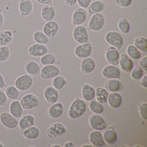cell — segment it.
I'll return each instance as SVG.
<instances>
[{
	"label": "cell",
	"mask_w": 147,
	"mask_h": 147,
	"mask_svg": "<svg viewBox=\"0 0 147 147\" xmlns=\"http://www.w3.org/2000/svg\"><path fill=\"white\" fill-rule=\"evenodd\" d=\"M86 110V102L81 99H77L73 101L68 110L69 117L72 119H75L82 116Z\"/></svg>",
	"instance_id": "1"
},
{
	"label": "cell",
	"mask_w": 147,
	"mask_h": 147,
	"mask_svg": "<svg viewBox=\"0 0 147 147\" xmlns=\"http://www.w3.org/2000/svg\"><path fill=\"white\" fill-rule=\"evenodd\" d=\"M106 42L111 46L119 50L123 44V39L121 34L116 31H110L106 34Z\"/></svg>",
	"instance_id": "2"
},
{
	"label": "cell",
	"mask_w": 147,
	"mask_h": 147,
	"mask_svg": "<svg viewBox=\"0 0 147 147\" xmlns=\"http://www.w3.org/2000/svg\"><path fill=\"white\" fill-rule=\"evenodd\" d=\"M105 24V18L100 13L93 14L89 21L88 29L92 31L97 32L103 28Z\"/></svg>",
	"instance_id": "3"
},
{
	"label": "cell",
	"mask_w": 147,
	"mask_h": 147,
	"mask_svg": "<svg viewBox=\"0 0 147 147\" xmlns=\"http://www.w3.org/2000/svg\"><path fill=\"white\" fill-rule=\"evenodd\" d=\"M73 36L75 41L80 44L88 42V33L86 28L84 26L79 25L76 26L74 29Z\"/></svg>",
	"instance_id": "4"
},
{
	"label": "cell",
	"mask_w": 147,
	"mask_h": 147,
	"mask_svg": "<svg viewBox=\"0 0 147 147\" xmlns=\"http://www.w3.org/2000/svg\"><path fill=\"white\" fill-rule=\"evenodd\" d=\"M20 103L23 109L31 110L38 106L40 104V101L36 96L30 94L23 97Z\"/></svg>",
	"instance_id": "5"
},
{
	"label": "cell",
	"mask_w": 147,
	"mask_h": 147,
	"mask_svg": "<svg viewBox=\"0 0 147 147\" xmlns=\"http://www.w3.org/2000/svg\"><path fill=\"white\" fill-rule=\"evenodd\" d=\"M33 84L32 77L30 75L26 74L20 76L15 81V85L18 90L26 91L30 89Z\"/></svg>",
	"instance_id": "6"
},
{
	"label": "cell",
	"mask_w": 147,
	"mask_h": 147,
	"mask_svg": "<svg viewBox=\"0 0 147 147\" xmlns=\"http://www.w3.org/2000/svg\"><path fill=\"white\" fill-rule=\"evenodd\" d=\"M89 124L95 130H102L107 127V124L103 117L99 114H94L90 116Z\"/></svg>",
	"instance_id": "7"
},
{
	"label": "cell",
	"mask_w": 147,
	"mask_h": 147,
	"mask_svg": "<svg viewBox=\"0 0 147 147\" xmlns=\"http://www.w3.org/2000/svg\"><path fill=\"white\" fill-rule=\"evenodd\" d=\"M0 121L4 126L8 129H14L19 124L18 119L7 112L1 114Z\"/></svg>",
	"instance_id": "8"
},
{
	"label": "cell",
	"mask_w": 147,
	"mask_h": 147,
	"mask_svg": "<svg viewBox=\"0 0 147 147\" xmlns=\"http://www.w3.org/2000/svg\"><path fill=\"white\" fill-rule=\"evenodd\" d=\"M60 69L55 65H46L41 70V76L43 80L52 79L59 75Z\"/></svg>",
	"instance_id": "9"
},
{
	"label": "cell",
	"mask_w": 147,
	"mask_h": 147,
	"mask_svg": "<svg viewBox=\"0 0 147 147\" xmlns=\"http://www.w3.org/2000/svg\"><path fill=\"white\" fill-rule=\"evenodd\" d=\"M66 131V127L62 124L55 123L48 129L47 131V136L50 138H56L64 134Z\"/></svg>",
	"instance_id": "10"
},
{
	"label": "cell",
	"mask_w": 147,
	"mask_h": 147,
	"mask_svg": "<svg viewBox=\"0 0 147 147\" xmlns=\"http://www.w3.org/2000/svg\"><path fill=\"white\" fill-rule=\"evenodd\" d=\"M28 52L30 55L33 57H40L48 54L49 50L45 45L35 44L29 48Z\"/></svg>",
	"instance_id": "11"
},
{
	"label": "cell",
	"mask_w": 147,
	"mask_h": 147,
	"mask_svg": "<svg viewBox=\"0 0 147 147\" xmlns=\"http://www.w3.org/2000/svg\"><path fill=\"white\" fill-rule=\"evenodd\" d=\"M119 57V53L115 47L110 46L107 49L105 52L106 59L111 65L114 66L118 65Z\"/></svg>",
	"instance_id": "12"
},
{
	"label": "cell",
	"mask_w": 147,
	"mask_h": 147,
	"mask_svg": "<svg viewBox=\"0 0 147 147\" xmlns=\"http://www.w3.org/2000/svg\"><path fill=\"white\" fill-rule=\"evenodd\" d=\"M92 52V46L88 42L78 45L75 49V54L76 56L82 59L88 57Z\"/></svg>",
	"instance_id": "13"
},
{
	"label": "cell",
	"mask_w": 147,
	"mask_h": 147,
	"mask_svg": "<svg viewBox=\"0 0 147 147\" xmlns=\"http://www.w3.org/2000/svg\"><path fill=\"white\" fill-rule=\"evenodd\" d=\"M119 64L121 70L126 73H130L134 66L132 59L126 53L120 56Z\"/></svg>",
	"instance_id": "14"
},
{
	"label": "cell",
	"mask_w": 147,
	"mask_h": 147,
	"mask_svg": "<svg viewBox=\"0 0 147 147\" xmlns=\"http://www.w3.org/2000/svg\"><path fill=\"white\" fill-rule=\"evenodd\" d=\"M102 74L105 78L107 79H119L120 76L118 68L113 65L106 66L102 70Z\"/></svg>",
	"instance_id": "15"
},
{
	"label": "cell",
	"mask_w": 147,
	"mask_h": 147,
	"mask_svg": "<svg viewBox=\"0 0 147 147\" xmlns=\"http://www.w3.org/2000/svg\"><path fill=\"white\" fill-rule=\"evenodd\" d=\"M59 25L55 21H49L45 24L43 28V33L49 38L55 37L58 32Z\"/></svg>",
	"instance_id": "16"
},
{
	"label": "cell",
	"mask_w": 147,
	"mask_h": 147,
	"mask_svg": "<svg viewBox=\"0 0 147 147\" xmlns=\"http://www.w3.org/2000/svg\"><path fill=\"white\" fill-rule=\"evenodd\" d=\"M89 141L95 147H102L105 145L103 135L98 130H94L91 132L89 136Z\"/></svg>",
	"instance_id": "17"
},
{
	"label": "cell",
	"mask_w": 147,
	"mask_h": 147,
	"mask_svg": "<svg viewBox=\"0 0 147 147\" xmlns=\"http://www.w3.org/2000/svg\"><path fill=\"white\" fill-rule=\"evenodd\" d=\"M33 8V3L31 0H21L19 3V11L21 18L30 15Z\"/></svg>",
	"instance_id": "18"
},
{
	"label": "cell",
	"mask_w": 147,
	"mask_h": 147,
	"mask_svg": "<svg viewBox=\"0 0 147 147\" xmlns=\"http://www.w3.org/2000/svg\"><path fill=\"white\" fill-rule=\"evenodd\" d=\"M86 18V12L82 8L76 9L72 16V21L76 25H81L85 23Z\"/></svg>",
	"instance_id": "19"
},
{
	"label": "cell",
	"mask_w": 147,
	"mask_h": 147,
	"mask_svg": "<svg viewBox=\"0 0 147 147\" xmlns=\"http://www.w3.org/2000/svg\"><path fill=\"white\" fill-rule=\"evenodd\" d=\"M44 96L47 102L50 104L53 105L57 101L58 99V92L54 87H47L44 91Z\"/></svg>",
	"instance_id": "20"
},
{
	"label": "cell",
	"mask_w": 147,
	"mask_h": 147,
	"mask_svg": "<svg viewBox=\"0 0 147 147\" xmlns=\"http://www.w3.org/2000/svg\"><path fill=\"white\" fill-rule=\"evenodd\" d=\"M95 67L94 60L90 57L84 58L81 63V70L82 73L85 74L92 73Z\"/></svg>",
	"instance_id": "21"
},
{
	"label": "cell",
	"mask_w": 147,
	"mask_h": 147,
	"mask_svg": "<svg viewBox=\"0 0 147 147\" xmlns=\"http://www.w3.org/2000/svg\"><path fill=\"white\" fill-rule=\"evenodd\" d=\"M105 87L108 92H117L123 89V85L119 80L110 79L105 83Z\"/></svg>",
	"instance_id": "22"
},
{
	"label": "cell",
	"mask_w": 147,
	"mask_h": 147,
	"mask_svg": "<svg viewBox=\"0 0 147 147\" xmlns=\"http://www.w3.org/2000/svg\"><path fill=\"white\" fill-rule=\"evenodd\" d=\"M41 15L45 21L47 22L52 21L55 17V8L51 5H45L42 8Z\"/></svg>",
	"instance_id": "23"
},
{
	"label": "cell",
	"mask_w": 147,
	"mask_h": 147,
	"mask_svg": "<svg viewBox=\"0 0 147 147\" xmlns=\"http://www.w3.org/2000/svg\"><path fill=\"white\" fill-rule=\"evenodd\" d=\"M107 101L111 107L113 108H118L122 104V96L117 92H112L108 95Z\"/></svg>",
	"instance_id": "24"
},
{
	"label": "cell",
	"mask_w": 147,
	"mask_h": 147,
	"mask_svg": "<svg viewBox=\"0 0 147 147\" xmlns=\"http://www.w3.org/2000/svg\"><path fill=\"white\" fill-rule=\"evenodd\" d=\"M63 111V106L61 103H55L49 109V115L52 118H57L62 114Z\"/></svg>",
	"instance_id": "25"
},
{
	"label": "cell",
	"mask_w": 147,
	"mask_h": 147,
	"mask_svg": "<svg viewBox=\"0 0 147 147\" xmlns=\"http://www.w3.org/2000/svg\"><path fill=\"white\" fill-rule=\"evenodd\" d=\"M105 7L104 2L100 0H96L93 1L88 6V13L91 15L99 13L104 10Z\"/></svg>",
	"instance_id": "26"
},
{
	"label": "cell",
	"mask_w": 147,
	"mask_h": 147,
	"mask_svg": "<svg viewBox=\"0 0 147 147\" xmlns=\"http://www.w3.org/2000/svg\"><path fill=\"white\" fill-rule=\"evenodd\" d=\"M35 123V118L34 116L30 114L25 115L19 122V125L20 129L25 130L34 125Z\"/></svg>",
	"instance_id": "27"
},
{
	"label": "cell",
	"mask_w": 147,
	"mask_h": 147,
	"mask_svg": "<svg viewBox=\"0 0 147 147\" xmlns=\"http://www.w3.org/2000/svg\"><path fill=\"white\" fill-rule=\"evenodd\" d=\"M82 95L85 100L90 101L95 97V89L90 85L85 84L82 87Z\"/></svg>",
	"instance_id": "28"
},
{
	"label": "cell",
	"mask_w": 147,
	"mask_h": 147,
	"mask_svg": "<svg viewBox=\"0 0 147 147\" xmlns=\"http://www.w3.org/2000/svg\"><path fill=\"white\" fill-rule=\"evenodd\" d=\"M10 111L11 114L15 117H20L23 112V108L20 102L18 100L13 101L10 105Z\"/></svg>",
	"instance_id": "29"
},
{
	"label": "cell",
	"mask_w": 147,
	"mask_h": 147,
	"mask_svg": "<svg viewBox=\"0 0 147 147\" xmlns=\"http://www.w3.org/2000/svg\"><path fill=\"white\" fill-rule=\"evenodd\" d=\"M25 68L27 73L31 75H37L41 71L40 66L38 63L33 61L27 62L26 63Z\"/></svg>",
	"instance_id": "30"
},
{
	"label": "cell",
	"mask_w": 147,
	"mask_h": 147,
	"mask_svg": "<svg viewBox=\"0 0 147 147\" xmlns=\"http://www.w3.org/2000/svg\"><path fill=\"white\" fill-rule=\"evenodd\" d=\"M103 136L105 142L108 144H113L117 142V136L114 129H107L104 131Z\"/></svg>",
	"instance_id": "31"
},
{
	"label": "cell",
	"mask_w": 147,
	"mask_h": 147,
	"mask_svg": "<svg viewBox=\"0 0 147 147\" xmlns=\"http://www.w3.org/2000/svg\"><path fill=\"white\" fill-rule=\"evenodd\" d=\"M108 95V91L105 88L101 87L96 88L95 91L96 99L101 104H105L107 102Z\"/></svg>",
	"instance_id": "32"
},
{
	"label": "cell",
	"mask_w": 147,
	"mask_h": 147,
	"mask_svg": "<svg viewBox=\"0 0 147 147\" xmlns=\"http://www.w3.org/2000/svg\"><path fill=\"white\" fill-rule=\"evenodd\" d=\"M12 32L10 30L0 32V45L5 46L8 45L12 41Z\"/></svg>",
	"instance_id": "33"
},
{
	"label": "cell",
	"mask_w": 147,
	"mask_h": 147,
	"mask_svg": "<svg viewBox=\"0 0 147 147\" xmlns=\"http://www.w3.org/2000/svg\"><path fill=\"white\" fill-rule=\"evenodd\" d=\"M134 45L141 52H147V39L144 37L137 38L134 41Z\"/></svg>",
	"instance_id": "34"
},
{
	"label": "cell",
	"mask_w": 147,
	"mask_h": 147,
	"mask_svg": "<svg viewBox=\"0 0 147 147\" xmlns=\"http://www.w3.org/2000/svg\"><path fill=\"white\" fill-rule=\"evenodd\" d=\"M23 133L27 139H34L39 136L40 130L36 126H32L25 129Z\"/></svg>",
	"instance_id": "35"
},
{
	"label": "cell",
	"mask_w": 147,
	"mask_h": 147,
	"mask_svg": "<svg viewBox=\"0 0 147 147\" xmlns=\"http://www.w3.org/2000/svg\"><path fill=\"white\" fill-rule=\"evenodd\" d=\"M89 107L90 110L95 114H100L104 111V106L98 100H90Z\"/></svg>",
	"instance_id": "36"
},
{
	"label": "cell",
	"mask_w": 147,
	"mask_h": 147,
	"mask_svg": "<svg viewBox=\"0 0 147 147\" xmlns=\"http://www.w3.org/2000/svg\"><path fill=\"white\" fill-rule=\"evenodd\" d=\"M126 54L132 60H137L141 58L140 51L132 45H129L127 47Z\"/></svg>",
	"instance_id": "37"
},
{
	"label": "cell",
	"mask_w": 147,
	"mask_h": 147,
	"mask_svg": "<svg viewBox=\"0 0 147 147\" xmlns=\"http://www.w3.org/2000/svg\"><path fill=\"white\" fill-rule=\"evenodd\" d=\"M6 94L9 98L15 100L18 98L20 96V93L16 87L10 86L6 89Z\"/></svg>",
	"instance_id": "38"
},
{
	"label": "cell",
	"mask_w": 147,
	"mask_h": 147,
	"mask_svg": "<svg viewBox=\"0 0 147 147\" xmlns=\"http://www.w3.org/2000/svg\"><path fill=\"white\" fill-rule=\"evenodd\" d=\"M33 38L36 42L40 44H46L50 40L49 38L41 31L35 32L33 35Z\"/></svg>",
	"instance_id": "39"
},
{
	"label": "cell",
	"mask_w": 147,
	"mask_h": 147,
	"mask_svg": "<svg viewBox=\"0 0 147 147\" xmlns=\"http://www.w3.org/2000/svg\"><path fill=\"white\" fill-rule=\"evenodd\" d=\"M118 26L120 31L124 34L128 33L130 30V25L129 21L124 18L119 20L118 24Z\"/></svg>",
	"instance_id": "40"
},
{
	"label": "cell",
	"mask_w": 147,
	"mask_h": 147,
	"mask_svg": "<svg viewBox=\"0 0 147 147\" xmlns=\"http://www.w3.org/2000/svg\"><path fill=\"white\" fill-rule=\"evenodd\" d=\"M56 61L55 57L51 54H47L43 56L40 59V62L43 65H52Z\"/></svg>",
	"instance_id": "41"
},
{
	"label": "cell",
	"mask_w": 147,
	"mask_h": 147,
	"mask_svg": "<svg viewBox=\"0 0 147 147\" xmlns=\"http://www.w3.org/2000/svg\"><path fill=\"white\" fill-rule=\"evenodd\" d=\"M66 84V80L63 76H57L54 78L52 82L53 86L57 90H60Z\"/></svg>",
	"instance_id": "42"
},
{
	"label": "cell",
	"mask_w": 147,
	"mask_h": 147,
	"mask_svg": "<svg viewBox=\"0 0 147 147\" xmlns=\"http://www.w3.org/2000/svg\"><path fill=\"white\" fill-rule=\"evenodd\" d=\"M11 48L8 46L0 47V62H5L9 58L11 53Z\"/></svg>",
	"instance_id": "43"
},
{
	"label": "cell",
	"mask_w": 147,
	"mask_h": 147,
	"mask_svg": "<svg viewBox=\"0 0 147 147\" xmlns=\"http://www.w3.org/2000/svg\"><path fill=\"white\" fill-rule=\"evenodd\" d=\"M143 74V70L139 66H136L131 70V76L134 80H138L142 78Z\"/></svg>",
	"instance_id": "44"
},
{
	"label": "cell",
	"mask_w": 147,
	"mask_h": 147,
	"mask_svg": "<svg viewBox=\"0 0 147 147\" xmlns=\"http://www.w3.org/2000/svg\"><path fill=\"white\" fill-rule=\"evenodd\" d=\"M138 108H139V113H140L141 117L143 119L146 120L147 119V103L143 102V103L139 104Z\"/></svg>",
	"instance_id": "45"
},
{
	"label": "cell",
	"mask_w": 147,
	"mask_h": 147,
	"mask_svg": "<svg viewBox=\"0 0 147 147\" xmlns=\"http://www.w3.org/2000/svg\"><path fill=\"white\" fill-rule=\"evenodd\" d=\"M132 2V0H116L118 5L122 7H127L129 6Z\"/></svg>",
	"instance_id": "46"
},
{
	"label": "cell",
	"mask_w": 147,
	"mask_h": 147,
	"mask_svg": "<svg viewBox=\"0 0 147 147\" xmlns=\"http://www.w3.org/2000/svg\"><path fill=\"white\" fill-rule=\"evenodd\" d=\"M7 103V96L2 91H0V106H5Z\"/></svg>",
	"instance_id": "47"
},
{
	"label": "cell",
	"mask_w": 147,
	"mask_h": 147,
	"mask_svg": "<svg viewBox=\"0 0 147 147\" xmlns=\"http://www.w3.org/2000/svg\"><path fill=\"white\" fill-rule=\"evenodd\" d=\"M147 56H145L140 60L138 63L139 67L145 71H147Z\"/></svg>",
	"instance_id": "48"
},
{
	"label": "cell",
	"mask_w": 147,
	"mask_h": 147,
	"mask_svg": "<svg viewBox=\"0 0 147 147\" xmlns=\"http://www.w3.org/2000/svg\"><path fill=\"white\" fill-rule=\"evenodd\" d=\"M77 3L82 8H87L91 4V0H77Z\"/></svg>",
	"instance_id": "49"
},
{
	"label": "cell",
	"mask_w": 147,
	"mask_h": 147,
	"mask_svg": "<svg viewBox=\"0 0 147 147\" xmlns=\"http://www.w3.org/2000/svg\"><path fill=\"white\" fill-rule=\"evenodd\" d=\"M37 2L42 5H51L52 0H36Z\"/></svg>",
	"instance_id": "50"
},
{
	"label": "cell",
	"mask_w": 147,
	"mask_h": 147,
	"mask_svg": "<svg viewBox=\"0 0 147 147\" xmlns=\"http://www.w3.org/2000/svg\"><path fill=\"white\" fill-rule=\"evenodd\" d=\"M5 86L6 83L4 77L1 74H0V89L4 88Z\"/></svg>",
	"instance_id": "51"
},
{
	"label": "cell",
	"mask_w": 147,
	"mask_h": 147,
	"mask_svg": "<svg viewBox=\"0 0 147 147\" xmlns=\"http://www.w3.org/2000/svg\"><path fill=\"white\" fill-rule=\"evenodd\" d=\"M147 75L144 76L143 78L142 79L141 81V85H142V86L143 87L147 88Z\"/></svg>",
	"instance_id": "52"
},
{
	"label": "cell",
	"mask_w": 147,
	"mask_h": 147,
	"mask_svg": "<svg viewBox=\"0 0 147 147\" xmlns=\"http://www.w3.org/2000/svg\"><path fill=\"white\" fill-rule=\"evenodd\" d=\"M65 1L67 5L73 6L76 4L77 0H65Z\"/></svg>",
	"instance_id": "53"
},
{
	"label": "cell",
	"mask_w": 147,
	"mask_h": 147,
	"mask_svg": "<svg viewBox=\"0 0 147 147\" xmlns=\"http://www.w3.org/2000/svg\"><path fill=\"white\" fill-rule=\"evenodd\" d=\"M2 11V9H0V28L3 26L4 24V18Z\"/></svg>",
	"instance_id": "54"
},
{
	"label": "cell",
	"mask_w": 147,
	"mask_h": 147,
	"mask_svg": "<svg viewBox=\"0 0 147 147\" xmlns=\"http://www.w3.org/2000/svg\"><path fill=\"white\" fill-rule=\"evenodd\" d=\"M64 147H74V144L72 142H68L66 143L65 144H64Z\"/></svg>",
	"instance_id": "55"
},
{
	"label": "cell",
	"mask_w": 147,
	"mask_h": 147,
	"mask_svg": "<svg viewBox=\"0 0 147 147\" xmlns=\"http://www.w3.org/2000/svg\"><path fill=\"white\" fill-rule=\"evenodd\" d=\"M82 147H95V146H94L93 145H91V144H85V145H83Z\"/></svg>",
	"instance_id": "56"
},
{
	"label": "cell",
	"mask_w": 147,
	"mask_h": 147,
	"mask_svg": "<svg viewBox=\"0 0 147 147\" xmlns=\"http://www.w3.org/2000/svg\"><path fill=\"white\" fill-rule=\"evenodd\" d=\"M52 147H61V146L59 145H55L52 146Z\"/></svg>",
	"instance_id": "57"
},
{
	"label": "cell",
	"mask_w": 147,
	"mask_h": 147,
	"mask_svg": "<svg viewBox=\"0 0 147 147\" xmlns=\"http://www.w3.org/2000/svg\"><path fill=\"white\" fill-rule=\"evenodd\" d=\"M4 146H3V144L1 143L0 142V147H3Z\"/></svg>",
	"instance_id": "58"
}]
</instances>
